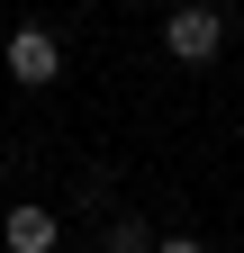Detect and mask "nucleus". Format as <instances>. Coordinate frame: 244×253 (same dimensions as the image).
Returning a JSON list of instances; mask_svg holds the SVG:
<instances>
[{"instance_id": "1", "label": "nucleus", "mask_w": 244, "mask_h": 253, "mask_svg": "<svg viewBox=\"0 0 244 253\" xmlns=\"http://www.w3.org/2000/svg\"><path fill=\"white\" fill-rule=\"evenodd\" d=\"M163 54H172V63H217V54H226V9L181 0V9L163 18Z\"/></svg>"}, {"instance_id": "2", "label": "nucleus", "mask_w": 244, "mask_h": 253, "mask_svg": "<svg viewBox=\"0 0 244 253\" xmlns=\"http://www.w3.org/2000/svg\"><path fill=\"white\" fill-rule=\"evenodd\" d=\"M64 73V45H54V27H9V82L18 90H45Z\"/></svg>"}, {"instance_id": "3", "label": "nucleus", "mask_w": 244, "mask_h": 253, "mask_svg": "<svg viewBox=\"0 0 244 253\" xmlns=\"http://www.w3.org/2000/svg\"><path fill=\"white\" fill-rule=\"evenodd\" d=\"M0 244H9V253H54V244H64V217L37 208V199H18L9 217H0Z\"/></svg>"}, {"instance_id": "4", "label": "nucleus", "mask_w": 244, "mask_h": 253, "mask_svg": "<svg viewBox=\"0 0 244 253\" xmlns=\"http://www.w3.org/2000/svg\"><path fill=\"white\" fill-rule=\"evenodd\" d=\"M100 244H109V253H154V226H145V217H136V208H118Z\"/></svg>"}, {"instance_id": "5", "label": "nucleus", "mask_w": 244, "mask_h": 253, "mask_svg": "<svg viewBox=\"0 0 244 253\" xmlns=\"http://www.w3.org/2000/svg\"><path fill=\"white\" fill-rule=\"evenodd\" d=\"M154 253H208L199 235H154Z\"/></svg>"}]
</instances>
